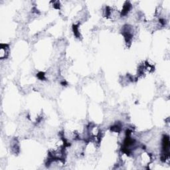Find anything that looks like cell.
<instances>
[{
  "label": "cell",
  "mask_w": 170,
  "mask_h": 170,
  "mask_svg": "<svg viewBox=\"0 0 170 170\" xmlns=\"http://www.w3.org/2000/svg\"><path fill=\"white\" fill-rule=\"evenodd\" d=\"M9 46L6 44H2L1 49H0V57L2 59H5L9 55Z\"/></svg>",
  "instance_id": "cell-1"
}]
</instances>
